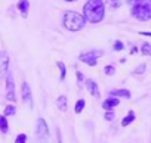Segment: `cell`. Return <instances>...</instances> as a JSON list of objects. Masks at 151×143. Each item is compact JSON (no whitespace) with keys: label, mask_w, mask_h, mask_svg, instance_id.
<instances>
[{"label":"cell","mask_w":151,"mask_h":143,"mask_svg":"<svg viewBox=\"0 0 151 143\" xmlns=\"http://www.w3.org/2000/svg\"><path fill=\"white\" fill-rule=\"evenodd\" d=\"M6 97H8V100H11V102H15V100H17V96H15V84H14V77H12V74H8V77H6Z\"/></svg>","instance_id":"6"},{"label":"cell","mask_w":151,"mask_h":143,"mask_svg":"<svg viewBox=\"0 0 151 143\" xmlns=\"http://www.w3.org/2000/svg\"><path fill=\"white\" fill-rule=\"evenodd\" d=\"M107 2H108V5H110L113 9H117V8H120L123 3L130 2V0H107Z\"/></svg>","instance_id":"15"},{"label":"cell","mask_w":151,"mask_h":143,"mask_svg":"<svg viewBox=\"0 0 151 143\" xmlns=\"http://www.w3.org/2000/svg\"><path fill=\"white\" fill-rule=\"evenodd\" d=\"M65 2H77V0H65Z\"/></svg>","instance_id":"30"},{"label":"cell","mask_w":151,"mask_h":143,"mask_svg":"<svg viewBox=\"0 0 151 143\" xmlns=\"http://www.w3.org/2000/svg\"><path fill=\"white\" fill-rule=\"evenodd\" d=\"M8 71H9V55L5 50H2L0 52V77L5 75Z\"/></svg>","instance_id":"7"},{"label":"cell","mask_w":151,"mask_h":143,"mask_svg":"<svg viewBox=\"0 0 151 143\" xmlns=\"http://www.w3.org/2000/svg\"><path fill=\"white\" fill-rule=\"evenodd\" d=\"M0 131H2V133H8V120L3 115H0Z\"/></svg>","instance_id":"17"},{"label":"cell","mask_w":151,"mask_h":143,"mask_svg":"<svg viewBox=\"0 0 151 143\" xmlns=\"http://www.w3.org/2000/svg\"><path fill=\"white\" fill-rule=\"evenodd\" d=\"M25 142H27V136H25V134H22V133H21V134H18V136H17V139H15V143H25Z\"/></svg>","instance_id":"22"},{"label":"cell","mask_w":151,"mask_h":143,"mask_svg":"<svg viewBox=\"0 0 151 143\" xmlns=\"http://www.w3.org/2000/svg\"><path fill=\"white\" fill-rule=\"evenodd\" d=\"M136 52H138V49H136V47H133V49L130 50V53H132V55H133V53H136Z\"/></svg>","instance_id":"29"},{"label":"cell","mask_w":151,"mask_h":143,"mask_svg":"<svg viewBox=\"0 0 151 143\" xmlns=\"http://www.w3.org/2000/svg\"><path fill=\"white\" fill-rule=\"evenodd\" d=\"M83 108H85V100H83V99L77 100V103H76V108H74L76 114H80V112L83 111Z\"/></svg>","instance_id":"18"},{"label":"cell","mask_w":151,"mask_h":143,"mask_svg":"<svg viewBox=\"0 0 151 143\" xmlns=\"http://www.w3.org/2000/svg\"><path fill=\"white\" fill-rule=\"evenodd\" d=\"M110 95H111V96H120V97H124V99H130V92L126 90V89H122V90H113Z\"/></svg>","instance_id":"12"},{"label":"cell","mask_w":151,"mask_h":143,"mask_svg":"<svg viewBox=\"0 0 151 143\" xmlns=\"http://www.w3.org/2000/svg\"><path fill=\"white\" fill-rule=\"evenodd\" d=\"M113 118H114V112H111V111H108V112L105 114V120H107V121H111Z\"/></svg>","instance_id":"25"},{"label":"cell","mask_w":151,"mask_h":143,"mask_svg":"<svg viewBox=\"0 0 151 143\" xmlns=\"http://www.w3.org/2000/svg\"><path fill=\"white\" fill-rule=\"evenodd\" d=\"M56 105H58L61 112H65L67 111V96H59L56 100Z\"/></svg>","instance_id":"13"},{"label":"cell","mask_w":151,"mask_h":143,"mask_svg":"<svg viewBox=\"0 0 151 143\" xmlns=\"http://www.w3.org/2000/svg\"><path fill=\"white\" fill-rule=\"evenodd\" d=\"M114 71H116V69H114L113 65H107V66L104 68V73H105L107 75H114Z\"/></svg>","instance_id":"21"},{"label":"cell","mask_w":151,"mask_h":143,"mask_svg":"<svg viewBox=\"0 0 151 143\" xmlns=\"http://www.w3.org/2000/svg\"><path fill=\"white\" fill-rule=\"evenodd\" d=\"M120 103V100L117 99V97H108L104 103H102V108L105 109V111H111L114 106H117Z\"/></svg>","instance_id":"10"},{"label":"cell","mask_w":151,"mask_h":143,"mask_svg":"<svg viewBox=\"0 0 151 143\" xmlns=\"http://www.w3.org/2000/svg\"><path fill=\"white\" fill-rule=\"evenodd\" d=\"M130 14L139 21L151 19V0H130Z\"/></svg>","instance_id":"2"},{"label":"cell","mask_w":151,"mask_h":143,"mask_svg":"<svg viewBox=\"0 0 151 143\" xmlns=\"http://www.w3.org/2000/svg\"><path fill=\"white\" fill-rule=\"evenodd\" d=\"M37 131H36V134H37V137L42 140V137L43 136H47V124H46V121L43 120V118H39L37 120V128H36Z\"/></svg>","instance_id":"8"},{"label":"cell","mask_w":151,"mask_h":143,"mask_svg":"<svg viewBox=\"0 0 151 143\" xmlns=\"http://www.w3.org/2000/svg\"><path fill=\"white\" fill-rule=\"evenodd\" d=\"M86 87H88V90H89V93L93 96V97H99V89H98V84L93 81V80H88L86 81Z\"/></svg>","instance_id":"9"},{"label":"cell","mask_w":151,"mask_h":143,"mask_svg":"<svg viewBox=\"0 0 151 143\" xmlns=\"http://www.w3.org/2000/svg\"><path fill=\"white\" fill-rule=\"evenodd\" d=\"M56 139H58V143H61V133H59V130L56 131Z\"/></svg>","instance_id":"26"},{"label":"cell","mask_w":151,"mask_h":143,"mask_svg":"<svg viewBox=\"0 0 151 143\" xmlns=\"http://www.w3.org/2000/svg\"><path fill=\"white\" fill-rule=\"evenodd\" d=\"M21 96H22V103H25L27 108H33V96H31V89H30L28 83H22Z\"/></svg>","instance_id":"5"},{"label":"cell","mask_w":151,"mask_h":143,"mask_svg":"<svg viewBox=\"0 0 151 143\" xmlns=\"http://www.w3.org/2000/svg\"><path fill=\"white\" fill-rule=\"evenodd\" d=\"M133 120H135V112H133V111H129V114L123 118L122 125H123V127H126V125H129L130 122H133Z\"/></svg>","instance_id":"14"},{"label":"cell","mask_w":151,"mask_h":143,"mask_svg":"<svg viewBox=\"0 0 151 143\" xmlns=\"http://www.w3.org/2000/svg\"><path fill=\"white\" fill-rule=\"evenodd\" d=\"M28 8H30V2H28V0H21V2L18 3V9H19V12H21V15L24 18L28 15Z\"/></svg>","instance_id":"11"},{"label":"cell","mask_w":151,"mask_h":143,"mask_svg":"<svg viewBox=\"0 0 151 143\" xmlns=\"http://www.w3.org/2000/svg\"><path fill=\"white\" fill-rule=\"evenodd\" d=\"M141 53L145 56H151V44L150 43H142L141 46Z\"/></svg>","instance_id":"16"},{"label":"cell","mask_w":151,"mask_h":143,"mask_svg":"<svg viewBox=\"0 0 151 143\" xmlns=\"http://www.w3.org/2000/svg\"><path fill=\"white\" fill-rule=\"evenodd\" d=\"M139 34H141V36H148V37H151V33H147V31H141Z\"/></svg>","instance_id":"27"},{"label":"cell","mask_w":151,"mask_h":143,"mask_svg":"<svg viewBox=\"0 0 151 143\" xmlns=\"http://www.w3.org/2000/svg\"><path fill=\"white\" fill-rule=\"evenodd\" d=\"M105 6L102 0H88V3L83 8V16L92 24H98L104 19Z\"/></svg>","instance_id":"1"},{"label":"cell","mask_w":151,"mask_h":143,"mask_svg":"<svg viewBox=\"0 0 151 143\" xmlns=\"http://www.w3.org/2000/svg\"><path fill=\"white\" fill-rule=\"evenodd\" d=\"M15 112H17V108L14 106V105H8L6 108H5V115H15Z\"/></svg>","instance_id":"19"},{"label":"cell","mask_w":151,"mask_h":143,"mask_svg":"<svg viewBox=\"0 0 151 143\" xmlns=\"http://www.w3.org/2000/svg\"><path fill=\"white\" fill-rule=\"evenodd\" d=\"M99 56H102V50L93 49V50H89V52L82 53V55H80V60H82L83 63L89 65V66H95V65L98 63V58H99Z\"/></svg>","instance_id":"4"},{"label":"cell","mask_w":151,"mask_h":143,"mask_svg":"<svg viewBox=\"0 0 151 143\" xmlns=\"http://www.w3.org/2000/svg\"><path fill=\"white\" fill-rule=\"evenodd\" d=\"M144 71H145V65L142 63V65H139V66H138V68H136V69L133 71V73L139 75V74H144Z\"/></svg>","instance_id":"24"},{"label":"cell","mask_w":151,"mask_h":143,"mask_svg":"<svg viewBox=\"0 0 151 143\" xmlns=\"http://www.w3.org/2000/svg\"><path fill=\"white\" fill-rule=\"evenodd\" d=\"M77 80H79V81H82V80H83V75H82V73H77Z\"/></svg>","instance_id":"28"},{"label":"cell","mask_w":151,"mask_h":143,"mask_svg":"<svg viewBox=\"0 0 151 143\" xmlns=\"http://www.w3.org/2000/svg\"><path fill=\"white\" fill-rule=\"evenodd\" d=\"M62 22H64V27L70 31H79L85 27V16L80 15L79 12L76 11H68L64 14V18H62Z\"/></svg>","instance_id":"3"},{"label":"cell","mask_w":151,"mask_h":143,"mask_svg":"<svg viewBox=\"0 0 151 143\" xmlns=\"http://www.w3.org/2000/svg\"><path fill=\"white\" fill-rule=\"evenodd\" d=\"M58 68L61 71V80H65V75H67V69H65V65L62 62H58Z\"/></svg>","instance_id":"20"},{"label":"cell","mask_w":151,"mask_h":143,"mask_svg":"<svg viewBox=\"0 0 151 143\" xmlns=\"http://www.w3.org/2000/svg\"><path fill=\"white\" fill-rule=\"evenodd\" d=\"M123 49H124V46H123V43L117 40V41L114 43V50H117V52H120V50H123Z\"/></svg>","instance_id":"23"}]
</instances>
